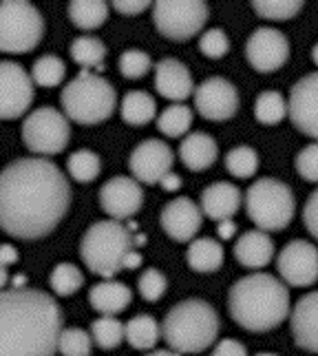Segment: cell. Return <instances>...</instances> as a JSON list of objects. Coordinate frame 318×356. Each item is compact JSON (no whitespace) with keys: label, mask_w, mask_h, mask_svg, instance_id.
I'll use <instances>...</instances> for the list:
<instances>
[{"label":"cell","mask_w":318,"mask_h":356,"mask_svg":"<svg viewBox=\"0 0 318 356\" xmlns=\"http://www.w3.org/2000/svg\"><path fill=\"white\" fill-rule=\"evenodd\" d=\"M69 206V179L47 157H20L0 170V228L11 237H47Z\"/></svg>","instance_id":"1"},{"label":"cell","mask_w":318,"mask_h":356,"mask_svg":"<svg viewBox=\"0 0 318 356\" xmlns=\"http://www.w3.org/2000/svg\"><path fill=\"white\" fill-rule=\"evenodd\" d=\"M62 310L33 288L0 292V356H56Z\"/></svg>","instance_id":"2"},{"label":"cell","mask_w":318,"mask_h":356,"mask_svg":"<svg viewBox=\"0 0 318 356\" xmlns=\"http://www.w3.org/2000/svg\"><path fill=\"white\" fill-rule=\"evenodd\" d=\"M228 312L248 332H270L290 316V290L267 273L241 277L228 292Z\"/></svg>","instance_id":"3"},{"label":"cell","mask_w":318,"mask_h":356,"mask_svg":"<svg viewBox=\"0 0 318 356\" xmlns=\"http://www.w3.org/2000/svg\"><path fill=\"white\" fill-rule=\"evenodd\" d=\"M219 314L203 299H186L168 310L162 321V339L179 354H199L219 337Z\"/></svg>","instance_id":"4"},{"label":"cell","mask_w":318,"mask_h":356,"mask_svg":"<svg viewBox=\"0 0 318 356\" xmlns=\"http://www.w3.org/2000/svg\"><path fill=\"white\" fill-rule=\"evenodd\" d=\"M135 248L131 230L115 219L93 224L80 241V257L93 275L113 279L124 270L126 254Z\"/></svg>","instance_id":"5"},{"label":"cell","mask_w":318,"mask_h":356,"mask_svg":"<svg viewBox=\"0 0 318 356\" xmlns=\"http://www.w3.org/2000/svg\"><path fill=\"white\" fill-rule=\"evenodd\" d=\"M65 115L78 124H100L113 115L117 106V93L106 78L91 71H82L60 93Z\"/></svg>","instance_id":"6"},{"label":"cell","mask_w":318,"mask_h":356,"mask_svg":"<svg viewBox=\"0 0 318 356\" xmlns=\"http://www.w3.org/2000/svg\"><path fill=\"white\" fill-rule=\"evenodd\" d=\"M246 213L259 230L274 232L292 224L296 213L294 193L287 184L274 177H263L250 184L248 193L243 195Z\"/></svg>","instance_id":"7"},{"label":"cell","mask_w":318,"mask_h":356,"mask_svg":"<svg viewBox=\"0 0 318 356\" xmlns=\"http://www.w3.org/2000/svg\"><path fill=\"white\" fill-rule=\"evenodd\" d=\"M44 35V18L31 3L3 0L0 3V51L27 54L40 44Z\"/></svg>","instance_id":"8"},{"label":"cell","mask_w":318,"mask_h":356,"mask_svg":"<svg viewBox=\"0 0 318 356\" xmlns=\"http://www.w3.org/2000/svg\"><path fill=\"white\" fill-rule=\"evenodd\" d=\"M210 9L201 0H159L153 5V20L157 31L173 42L194 38L208 22Z\"/></svg>","instance_id":"9"},{"label":"cell","mask_w":318,"mask_h":356,"mask_svg":"<svg viewBox=\"0 0 318 356\" xmlns=\"http://www.w3.org/2000/svg\"><path fill=\"white\" fill-rule=\"evenodd\" d=\"M71 140L69 118L53 106H40L24 118L22 142L29 151L38 155H58L67 149Z\"/></svg>","instance_id":"10"},{"label":"cell","mask_w":318,"mask_h":356,"mask_svg":"<svg viewBox=\"0 0 318 356\" xmlns=\"http://www.w3.org/2000/svg\"><path fill=\"white\" fill-rule=\"evenodd\" d=\"M276 270L285 286L308 288L318 281V248L312 241L294 239L276 257Z\"/></svg>","instance_id":"11"},{"label":"cell","mask_w":318,"mask_h":356,"mask_svg":"<svg viewBox=\"0 0 318 356\" xmlns=\"http://www.w3.org/2000/svg\"><path fill=\"white\" fill-rule=\"evenodd\" d=\"M33 80L18 63L0 60V120H16L33 102Z\"/></svg>","instance_id":"12"},{"label":"cell","mask_w":318,"mask_h":356,"mask_svg":"<svg viewBox=\"0 0 318 356\" xmlns=\"http://www.w3.org/2000/svg\"><path fill=\"white\" fill-rule=\"evenodd\" d=\"M194 108L203 120L226 122L239 111V91L226 78H208L194 89Z\"/></svg>","instance_id":"13"},{"label":"cell","mask_w":318,"mask_h":356,"mask_svg":"<svg viewBox=\"0 0 318 356\" xmlns=\"http://www.w3.org/2000/svg\"><path fill=\"white\" fill-rule=\"evenodd\" d=\"M246 58L254 71L272 73L290 60V40L274 27H259L246 42Z\"/></svg>","instance_id":"14"},{"label":"cell","mask_w":318,"mask_h":356,"mask_svg":"<svg viewBox=\"0 0 318 356\" xmlns=\"http://www.w3.org/2000/svg\"><path fill=\"white\" fill-rule=\"evenodd\" d=\"M175 153L173 149L162 140H144L133 149L128 157V168L133 173V179L140 184H159L164 175L173 170Z\"/></svg>","instance_id":"15"},{"label":"cell","mask_w":318,"mask_h":356,"mask_svg":"<svg viewBox=\"0 0 318 356\" xmlns=\"http://www.w3.org/2000/svg\"><path fill=\"white\" fill-rule=\"evenodd\" d=\"M287 115L296 131L318 142V71L308 73L292 87Z\"/></svg>","instance_id":"16"},{"label":"cell","mask_w":318,"mask_h":356,"mask_svg":"<svg viewBox=\"0 0 318 356\" xmlns=\"http://www.w3.org/2000/svg\"><path fill=\"white\" fill-rule=\"evenodd\" d=\"M100 206L108 217L115 219V222L133 217L144 206L142 184L126 175L111 177L108 181H104V186L100 188Z\"/></svg>","instance_id":"17"},{"label":"cell","mask_w":318,"mask_h":356,"mask_svg":"<svg viewBox=\"0 0 318 356\" xmlns=\"http://www.w3.org/2000/svg\"><path fill=\"white\" fill-rule=\"evenodd\" d=\"M159 222H162V228L170 239L192 241L203 224V213L190 197H175L164 206Z\"/></svg>","instance_id":"18"},{"label":"cell","mask_w":318,"mask_h":356,"mask_svg":"<svg viewBox=\"0 0 318 356\" xmlns=\"http://www.w3.org/2000/svg\"><path fill=\"white\" fill-rule=\"evenodd\" d=\"M290 327L301 350L318 354V290L296 301L290 312Z\"/></svg>","instance_id":"19"},{"label":"cell","mask_w":318,"mask_h":356,"mask_svg":"<svg viewBox=\"0 0 318 356\" xmlns=\"http://www.w3.org/2000/svg\"><path fill=\"white\" fill-rule=\"evenodd\" d=\"M155 89L166 100L183 102L194 93V82L190 76V69L175 58L159 60L155 67Z\"/></svg>","instance_id":"20"},{"label":"cell","mask_w":318,"mask_h":356,"mask_svg":"<svg viewBox=\"0 0 318 356\" xmlns=\"http://www.w3.org/2000/svg\"><path fill=\"white\" fill-rule=\"evenodd\" d=\"M243 204V193L230 181H215L201 193V213L212 222L232 219Z\"/></svg>","instance_id":"21"},{"label":"cell","mask_w":318,"mask_h":356,"mask_svg":"<svg viewBox=\"0 0 318 356\" xmlns=\"http://www.w3.org/2000/svg\"><path fill=\"white\" fill-rule=\"evenodd\" d=\"M274 241L265 230H248L235 243V259L243 268L261 270L274 259Z\"/></svg>","instance_id":"22"},{"label":"cell","mask_w":318,"mask_h":356,"mask_svg":"<svg viewBox=\"0 0 318 356\" xmlns=\"http://www.w3.org/2000/svg\"><path fill=\"white\" fill-rule=\"evenodd\" d=\"M133 301V292L126 284L113 279H104L89 290V303L102 316H115L124 312Z\"/></svg>","instance_id":"23"},{"label":"cell","mask_w":318,"mask_h":356,"mask_svg":"<svg viewBox=\"0 0 318 356\" xmlns=\"http://www.w3.org/2000/svg\"><path fill=\"white\" fill-rule=\"evenodd\" d=\"M219 157V146L212 135L208 133H188L179 144V159L188 170L201 173L208 170Z\"/></svg>","instance_id":"24"},{"label":"cell","mask_w":318,"mask_h":356,"mask_svg":"<svg viewBox=\"0 0 318 356\" xmlns=\"http://www.w3.org/2000/svg\"><path fill=\"white\" fill-rule=\"evenodd\" d=\"M224 248L221 243L212 237H199V239H192L188 245V252H186V261L190 266V270L194 273H217L219 268L224 266Z\"/></svg>","instance_id":"25"},{"label":"cell","mask_w":318,"mask_h":356,"mask_svg":"<svg viewBox=\"0 0 318 356\" xmlns=\"http://www.w3.org/2000/svg\"><path fill=\"white\" fill-rule=\"evenodd\" d=\"M119 113H122V120L131 127L149 124V122H153L157 115L155 97L146 91H128L124 97H122Z\"/></svg>","instance_id":"26"},{"label":"cell","mask_w":318,"mask_h":356,"mask_svg":"<svg viewBox=\"0 0 318 356\" xmlns=\"http://www.w3.org/2000/svg\"><path fill=\"white\" fill-rule=\"evenodd\" d=\"M162 337V325L151 314H137L126 323V341L135 350H153Z\"/></svg>","instance_id":"27"},{"label":"cell","mask_w":318,"mask_h":356,"mask_svg":"<svg viewBox=\"0 0 318 356\" xmlns=\"http://www.w3.org/2000/svg\"><path fill=\"white\" fill-rule=\"evenodd\" d=\"M69 18L80 29H100L108 20V5L102 0H73L69 5Z\"/></svg>","instance_id":"28"},{"label":"cell","mask_w":318,"mask_h":356,"mask_svg":"<svg viewBox=\"0 0 318 356\" xmlns=\"http://www.w3.org/2000/svg\"><path fill=\"white\" fill-rule=\"evenodd\" d=\"M71 58L73 63H78L84 67V71L89 69H104V58H106V44L100 38L93 35H80L71 42Z\"/></svg>","instance_id":"29"},{"label":"cell","mask_w":318,"mask_h":356,"mask_svg":"<svg viewBox=\"0 0 318 356\" xmlns=\"http://www.w3.org/2000/svg\"><path fill=\"white\" fill-rule=\"evenodd\" d=\"M192 127V108L183 102L166 106L157 118V129L162 131L166 138H181Z\"/></svg>","instance_id":"30"},{"label":"cell","mask_w":318,"mask_h":356,"mask_svg":"<svg viewBox=\"0 0 318 356\" xmlns=\"http://www.w3.org/2000/svg\"><path fill=\"white\" fill-rule=\"evenodd\" d=\"M287 115V100L278 91L267 89L263 93H259L254 102V118L256 122H261L265 127H272L283 122Z\"/></svg>","instance_id":"31"},{"label":"cell","mask_w":318,"mask_h":356,"mask_svg":"<svg viewBox=\"0 0 318 356\" xmlns=\"http://www.w3.org/2000/svg\"><path fill=\"white\" fill-rule=\"evenodd\" d=\"M91 339L97 348L115 350L126 339V325L115 316H100L91 323Z\"/></svg>","instance_id":"32"},{"label":"cell","mask_w":318,"mask_h":356,"mask_svg":"<svg viewBox=\"0 0 318 356\" xmlns=\"http://www.w3.org/2000/svg\"><path fill=\"white\" fill-rule=\"evenodd\" d=\"M65 73H67V65L62 63V58H58L53 54H47L33 63L31 80H33V84H38V87L51 89V87H58V84L65 80Z\"/></svg>","instance_id":"33"},{"label":"cell","mask_w":318,"mask_h":356,"mask_svg":"<svg viewBox=\"0 0 318 356\" xmlns=\"http://www.w3.org/2000/svg\"><path fill=\"white\" fill-rule=\"evenodd\" d=\"M67 170H69L71 179H76L80 184H89L100 175L102 159L97 153L82 149V151L71 153V157L67 159Z\"/></svg>","instance_id":"34"},{"label":"cell","mask_w":318,"mask_h":356,"mask_svg":"<svg viewBox=\"0 0 318 356\" xmlns=\"http://www.w3.org/2000/svg\"><path fill=\"white\" fill-rule=\"evenodd\" d=\"M226 170L237 179H250L259 170V155L252 146H235L226 155Z\"/></svg>","instance_id":"35"},{"label":"cell","mask_w":318,"mask_h":356,"mask_svg":"<svg viewBox=\"0 0 318 356\" xmlns=\"http://www.w3.org/2000/svg\"><path fill=\"white\" fill-rule=\"evenodd\" d=\"M84 284V275L76 264H58L53 268L51 277H49V286L58 294V297H71L76 294Z\"/></svg>","instance_id":"36"},{"label":"cell","mask_w":318,"mask_h":356,"mask_svg":"<svg viewBox=\"0 0 318 356\" xmlns=\"http://www.w3.org/2000/svg\"><path fill=\"white\" fill-rule=\"evenodd\" d=\"M252 9L256 16L281 22V20H290L296 14H301L303 3L301 0H254Z\"/></svg>","instance_id":"37"},{"label":"cell","mask_w":318,"mask_h":356,"mask_svg":"<svg viewBox=\"0 0 318 356\" xmlns=\"http://www.w3.org/2000/svg\"><path fill=\"white\" fill-rule=\"evenodd\" d=\"M58 352L62 356H91L93 339L89 332H84L80 327H67L60 332Z\"/></svg>","instance_id":"38"},{"label":"cell","mask_w":318,"mask_h":356,"mask_svg":"<svg viewBox=\"0 0 318 356\" xmlns=\"http://www.w3.org/2000/svg\"><path fill=\"white\" fill-rule=\"evenodd\" d=\"M117 67H119V73L126 80H140L151 71L153 60L149 54L142 51V49H126V51L119 56Z\"/></svg>","instance_id":"39"},{"label":"cell","mask_w":318,"mask_h":356,"mask_svg":"<svg viewBox=\"0 0 318 356\" xmlns=\"http://www.w3.org/2000/svg\"><path fill=\"white\" fill-rule=\"evenodd\" d=\"M168 279L162 270L157 268H146L137 279V290L146 301H159L166 294Z\"/></svg>","instance_id":"40"},{"label":"cell","mask_w":318,"mask_h":356,"mask_svg":"<svg viewBox=\"0 0 318 356\" xmlns=\"http://www.w3.org/2000/svg\"><path fill=\"white\" fill-rule=\"evenodd\" d=\"M199 51L206 58H210V60L224 58L230 51L228 33L224 29H208V31H203L201 38H199Z\"/></svg>","instance_id":"41"},{"label":"cell","mask_w":318,"mask_h":356,"mask_svg":"<svg viewBox=\"0 0 318 356\" xmlns=\"http://www.w3.org/2000/svg\"><path fill=\"white\" fill-rule=\"evenodd\" d=\"M294 166H296V173L305 181L318 184V142L305 146V149L296 155Z\"/></svg>","instance_id":"42"},{"label":"cell","mask_w":318,"mask_h":356,"mask_svg":"<svg viewBox=\"0 0 318 356\" xmlns=\"http://www.w3.org/2000/svg\"><path fill=\"white\" fill-rule=\"evenodd\" d=\"M303 224L310 235L318 241V191H314L303 206Z\"/></svg>","instance_id":"43"},{"label":"cell","mask_w":318,"mask_h":356,"mask_svg":"<svg viewBox=\"0 0 318 356\" xmlns=\"http://www.w3.org/2000/svg\"><path fill=\"white\" fill-rule=\"evenodd\" d=\"M210 356H248V350L237 339H221L215 346Z\"/></svg>","instance_id":"44"},{"label":"cell","mask_w":318,"mask_h":356,"mask_svg":"<svg viewBox=\"0 0 318 356\" xmlns=\"http://www.w3.org/2000/svg\"><path fill=\"white\" fill-rule=\"evenodd\" d=\"M149 7H151L149 0H115L113 3V9L122 16H137Z\"/></svg>","instance_id":"45"},{"label":"cell","mask_w":318,"mask_h":356,"mask_svg":"<svg viewBox=\"0 0 318 356\" xmlns=\"http://www.w3.org/2000/svg\"><path fill=\"white\" fill-rule=\"evenodd\" d=\"M217 235L219 239H232L237 235V224L232 219H224V222L217 224Z\"/></svg>","instance_id":"46"},{"label":"cell","mask_w":318,"mask_h":356,"mask_svg":"<svg viewBox=\"0 0 318 356\" xmlns=\"http://www.w3.org/2000/svg\"><path fill=\"white\" fill-rule=\"evenodd\" d=\"M159 186H162L166 193H175V191L181 188V177H179L177 173H173V170H170L168 175L162 177V181H159Z\"/></svg>","instance_id":"47"},{"label":"cell","mask_w":318,"mask_h":356,"mask_svg":"<svg viewBox=\"0 0 318 356\" xmlns=\"http://www.w3.org/2000/svg\"><path fill=\"white\" fill-rule=\"evenodd\" d=\"M16 261H18V252H16L14 245H7V243L0 245V264L7 268V266L16 264Z\"/></svg>","instance_id":"48"},{"label":"cell","mask_w":318,"mask_h":356,"mask_svg":"<svg viewBox=\"0 0 318 356\" xmlns=\"http://www.w3.org/2000/svg\"><path fill=\"white\" fill-rule=\"evenodd\" d=\"M142 254L135 250V248H133L128 254H126V259H124V270H135V268H140L142 266Z\"/></svg>","instance_id":"49"},{"label":"cell","mask_w":318,"mask_h":356,"mask_svg":"<svg viewBox=\"0 0 318 356\" xmlns=\"http://www.w3.org/2000/svg\"><path fill=\"white\" fill-rule=\"evenodd\" d=\"M7 281H9V275H7V268L0 264V292L5 290V286H7Z\"/></svg>","instance_id":"50"},{"label":"cell","mask_w":318,"mask_h":356,"mask_svg":"<svg viewBox=\"0 0 318 356\" xmlns=\"http://www.w3.org/2000/svg\"><path fill=\"white\" fill-rule=\"evenodd\" d=\"M146 356H181L179 352H173V350H155L151 354H146Z\"/></svg>","instance_id":"51"},{"label":"cell","mask_w":318,"mask_h":356,"mask_svg":"<svg viewBox=\"0 0 318 356\" xmlns=\"http://www.w3.org/2000/svg\"><path fill=\"white\" fill-rule=\"evenodd\" d=\"M312 60H314V65L318 67V42H316L314 49H312Z\"/></svg>","instance_id":"52"},{"label":"cell","mask_w":318,"mask_h":356,"mask_svg":"<svg viewBox=\"0 0 318 356\" xmlns=\"http://www.w3.org/2000/svg\"><path fill=\"white\" fill-rule=\"evenodd\" d=\"M254 356H278V354H274V352H259V354H254Z\"/></svg>","instance_id":"53"}]
</instances>
